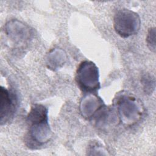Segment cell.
<instances>
[{
  "instance_id": "1",
  "label": "cell",
  "mask_w": 156,
  "mask_h": 156,
  "mask_svg": "<svg viewBox=\"0 0 156 156\" xmlns=\"http://www.w3.org/2000/svg\"><path fill=\"white\" fill-rule=\"evenodd\" d=\"M99 77L97 66L91 61L85 60L77 67L76 81L83 92L92 93L100 88Z\"/></svg>"
},
{
  "instance_id": "2",
  "label": "cell",
  "mask_w": 156,
  "mask_h": 156,
  "mask_svg": "<svg viewBox=\"0 0 156 156\" xmlns=\"http://www.w3.org/2000/svg\"><path fill=\"white\" fill-rule=\"evenodd\" d=\"M140 23L139 15L129 9L118 10L113 20V26L116 32L123 38H128L137 34Z\"/></svg>"
},
{
  "instance_id": "3",
  "label": "cell",
  "mask_w": 156,
  "mask_h": 156,
  "mask_svg": "<svg viewBox=\"0 0 156 156\" xmlns=\"http://www.w3.org/2000/svg\"><path fill=\"white\" fill-rule=\"evenodd\" d=\"M0 117L1 125L9 121L13 118L17 107L16 95L9 90L1 87Z\"/></svg>"
},
{
  "instance_id": "4",
  "label": "cell",
  "mask_w": 156,
  "mask_h": 156,
  "mask_svg": "<svg viewBox=\"0 0 156 156\" xmlns=\"http://www.w3.org/2000/svg\"><path fill=\"white\" fill-rule=\"evenodd\" d=\"M155 28H151L148 31V34L146 37V41L147 43V46L149 48V49L153 51L154 52H155Z\"/></svg>"
}]
</instances>
